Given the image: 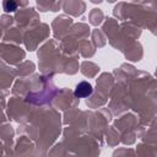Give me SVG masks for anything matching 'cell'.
<instances>
[{
	"instance_id": "1",
	"label": "cell",
	"mask_w": 157,
	"mask_h": 157,
	"mask_svg": "<svg viewBox=\"0 0 157 157\" xmlns=\"http://www.w3.org/2000/svg\"><path fill=\"white\" fill-rule=\"evenodd\" d=\"M92 91H93V88H92L91 83H88L86 81H82L76 86V88L74 91V94H75L76 98H85V97L91 96Z\"/></svg>"
},
{
	"instance_id": "2",
	"label": "cell",
	"mask_w": 157,
	"mask_h": 157,
	"mask_svg": "<svg viewBox=\"0 0 157 157\" xmlns=\"http://www.w3.org/2000/svg\"><path fill=\"white\" fill-rule=\"evenodd\" d=\"M2 5H4V10L6 12H12L17 7V4H16L15 0H4V4Z\"/></svg>"
}]
</instances>
